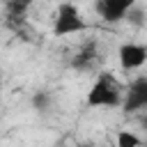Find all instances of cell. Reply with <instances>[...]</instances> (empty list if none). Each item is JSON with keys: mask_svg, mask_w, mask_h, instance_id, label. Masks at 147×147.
Returning a JSON list of instances; mask_svg holds the SVG:
<instances>
[{"mask_svg": "<svg viewBox=\"0 0 147 147\" xmlns=\"http://www.w3.org/2000/svg\"><path fill=\"white\" fill-rule=\"evenodd\" d=\"M117 57H119V67L124 71H133V69H140L147 60V48L142 44H136V41H126L119 46L117 51Z\"/></svg>", "mask_w": 147, "mask_h": 147, "instance_id": "obj_4", "label": "cell"}, {"mask_svg": "<svg viewBox=\"0 0 147 147\" xmlns=\"http://www.w3.org/2000/svg\"><path fill=\"white\" fill-rule=\"evenodd\" d=\"M0 87H2V83H0Z\"/></svg>", "mask_w": 147, "mask_h": 147, "instance_id": "obj_13", "label": "cell"}, {"mask_svg": "<svg viewBox=\"0 0 147 147\" xmlns=\"http://www.w3.org/2000/svg\"><path fill=\"white\" fill-rule=\"evenodd\" d=\"M78 147H96V145H92V142H83V145H78Z\"/></svg>", "mask_w": 147, "mask_h": 147, "instance_id": "obj_11", "label": "cell"}, {"mask_svg": "<svg viewBox=\"0 0 147 147\" xmlns=\"http://www.w3.org/2000/svg\"><path fill=\"white\" fill-rule=\"evenodd\" d=\"M110 147H117V145H110Z\"/></svg>", "mask_w": 147, "mask_h": 147, "instance_id": "obj_12", "label": "cell"}, {"mask_svg": "<svg viewBox=\"0 0 147 147\" xmlns=\"http://www.w3.org/2000/svg\"><path fill=\"white\" fill-rule=\"evenodd\" d=\"M30 5H32V0H5L7 16H9L11 21H18V23L25 18V14H28Z\"/></svg>", "mask_w": 147, "mask_h": 147, "instance_id": "obj_7", "label": "cell"}, {"mask_svg": "<svg viewBox=\"0 0 147 147\" xmlns=\"http://www.w3.org/2000/svg\"><path fill=\"white\" fill-rule=\"evenodd\" d=\"M122 103V85L108 71H101L87 92L90 108H117Z\"/></svg>", "mask_w": 147, "mask_h": 147, "instance_id": "obj_1", "label": "cell"}, {"mask_svg": "<svg viewBox=\"0 0 147 147\" xmlns=\"http://www.w3.org/2000/svg\"><path fill=\"white\" fill-rule=\"evenodd\" d=\"M131 5H136V0H96V11L103 21L117 23L124 18V14Z\"/></svg>", "mask_w": 147, "mask_h": 147, "instance_id": "obj_5", "label": "cell"}, {"mask_svg": "<svg viewBox=\"0 0 147 147\" xmlns=\"http://www.w3.org/2000/svg\"><path fill=\"white\" fill-rule=\"evenodd\" d=\"M124 113H136V110H142L147 108V78L145 76H138L131 85H129V92L122 94V103Z\"/></svg>", "mask_w": 147, "mask_h": 147, "instance_id": "obj_3", "label": "cell"}, {"mask_svg": "<svg viewBox=\"0 0 147 147\" xmlns=\"http://www.w3.org/2000/svg\"><path fill=\"white\" fill-rule=\"evenodd\" d=\"M117 147H140L142 145V140L133 133V131H119L117 133V142H115Z\"/></svg>", "mask_w": 147, "mask_h": 147, "instance_id": "obj_10", "label": "cell"}, {"mask_svg": "<svg viewBox=\"0 0 147 147\" xmlns=\"http://www.w3.org/2000/svg\"><path fill=\"white\" fill-rule=\"evenodd\" d=\"M51 94L46 92V90H39V92H34L32 94V108L34 110H39V113H46L48 108H51Z\"/></svg>", "mask_w": 147, "mask_h": 147, "instance_id": "obj_9", "label": "cell"}, {"mask_svg": "<svg viewBox=\"0 0 147 147\" xmlns=\"http://www.w3.org/2000/svg\"><path fill=\"white\" fill-rule=\"evenodd\" d=\"M96 57H99V44H96L94 39H92V41H85V44L78 48V53L74 55L71 67H74V69H78V71L92 69V64L96 62Z\"/></svg>", "mask_w": 147, "mask_h": 147, "instance_id": "obj_6", "label": "cell"}, {"mask_svg": "<svg viewBox=\"0 0 147 147\" xmlns=\"http://www.w3.org/2000/svg\"><path fill=\"white\" fill-rule=\"evenodd\" d=\"M124 18H126L131 25H136V28H142V25H145V9H142L140 5H131V7L126 9Z\"/></svg>", "mask_w": 147, "mask_h": 147, "instance_id": "obj_8", "label": "cell"}, {"mask_svg": "<svg viewBox=\"0 0 147 147\" xmlns=\"http://www.w3.org/2000/svg\"><path fill=\"white\" fill-rule=\"evenodd\" d=\"M87 28H90L87 21L83 18L80 9H78L74 2L64 0V2L57 5L55 14H53V34H55V37L80 34V32H85Z\"/></svg>", "mask_w": 147, "mask_h": 147, "instance_id": "obj_2", "label": "cell"}]
</instances>
